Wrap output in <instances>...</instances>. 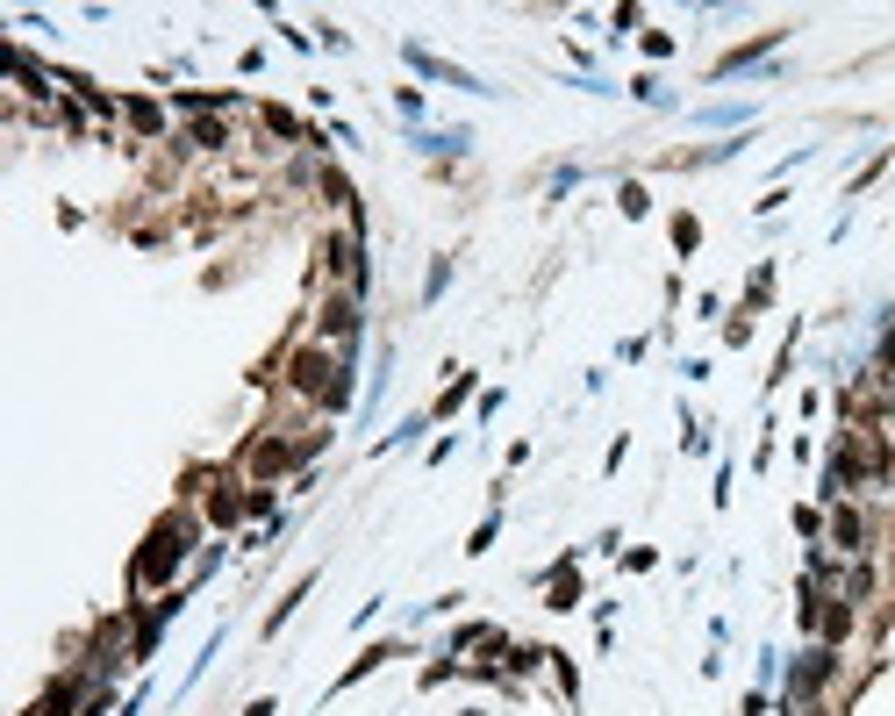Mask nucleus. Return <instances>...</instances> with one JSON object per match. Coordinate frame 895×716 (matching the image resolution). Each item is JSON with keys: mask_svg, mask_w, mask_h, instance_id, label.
<instances>
[{"mask_svg": "<svg viewBox=\"0 0 895 716\" xmlns=\"http://www.w3.org/2000/svg\"><path fill=\"white\" fill-rule=\"evenodd\" d=\"M187 544H194V523H180V516H172V523H158V530H151V544H144V559H136V581H144V588H151V581H165V573L187 559Z\"/></svg>", "mask_w": 895, "mask_h": 716, "instance_id": "1", "label": "nucleus"}, {"mask_svg": "<svg viewBox=\"0 0 895 716\" xmlns=\"http://www.w3.org/2000/svg\"><path fill=\"white\" fill-rule=\"evenodd\" d=\"M36 716H72V681H65V688H51V695H43V710Z\"/></svg>", "mask_w": 895, "mask_h": 716, "instance_id": "2", "label": "nucleus"}]
</instances>
